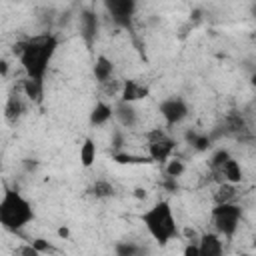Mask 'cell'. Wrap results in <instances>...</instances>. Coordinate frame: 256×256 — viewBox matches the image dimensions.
<instances>
[{"mask_svg": "<svg viewBox=\"0 0 256 256\" xmlns=\"http://www.w3.org/2000/svg\"><path fill=\"white\" fill-rule=\"evenodd\" d=\"M92 74H94V80L98 84H104V82L112 80V76H114V62L106 54H98L94 64H92Z\"/></svg>", "mask_w": 256, "mask_h": 256, "instance_id": "9a60e30c", "label": "cell"}, {"mask_svg": "<svg viewBox=\"0 0 256 256\" xmlns=\"http://www.w3.org/2000/svg\"><path fill=\"white\" fill-rule=\"evenodd\" d=\"M8 70H10V66H8V62L0 58V78H6V76H8Z\"/></svg>", "mask_w": 256, "mask_h": 256, "instance_id": "4dcf8cb0", "label": "cell"}, {"mask_svg": "<svg viewBox=\"0 0 256 256\" xmlns=\"http://www.w3.org/2000/svg\"><path fill=\"white\" fill-rule=\"evenodd\" d=\"M56 234L62 238V240H66V238H70V230L66 228V226H60L58 230H56Z\"/></svg>", "mask_w": 256, "mask_h": 256, "instance_id": "1f68e13d", "label": "cell"}, {"mask_svg": "<svg viewBox=\"0 0 256 256\" xmlns=\"http://www.w3.org/2000/svg\"><path fill=\"white\" fill-rule=\"evenodd\" d=\"M112 114L122 128H134L138 124V110L134 104L118 100L116 104H112Z\"/></svg>", "mask_w": 256, "mask_h": 256, "instance_id": "4fadbf2b", "label": "cell"}, {"mask_svg": "<svg viewBox=\"0 0 256 256\" xmlns=\"http://www.w3.org/2000/svg\"><path fill=\"white\" fill-rule=\"evenodd\" d=\"M184 172H186V164H184V160H180V158H170V160L164 164V176H168V178L178 180Z\"/></svg>", "mask_w": 256, "mask_h": 256, "instance_id": "603a6c76", "label": "cell"}, {"mask_svg": "<svg viewBox=\"0 0 256 256\" xmlns=\"http://www.w3.org/2000/svg\"><path fill=\"white\" fill-rule=\"evenodd\" d=\"M232 154L226 150V148H216L212 154H210V160H208V166H210V172H218L222 168V164L230 158Z\"/></svg>", "mask_w": 256, "mask_h": 256, "instance_id": "d4e9b609", "label": "cell"}, {"mask_svg": "<svg viewBox=\"0 0 256 256\" xmlns=\"http://www.w3.org/2000/svg\"><path fill=\"white\" fill-rule=\"evenodd\" d=\"M30 244H32L42 256H44V254H54V252H56L54 244L48 242V240H44V238H34V240H30Z\"/></svg>", "mask_w": 256, "mask_h": 256, "instance_id": "484cf974", "label": "cell"}, {"mask_svg": "<svg viewBox=\"0 0 256 256\" xmlns=\"http://www.w3.org/2000/svg\"><path fill=\"white\" fill-rule=\"evenodd\" d=\"M182 256H198V246H196V242H188V244L184 246V250H182Z\"/></svg>", "mask_w": 256, "mask_h": 256, "instance_id": "f1b7e54d", "label": "cell"}, {"mask_svg": "<svg viewBox=\"0 0 256 256\" xmlns=\"http://www.w3.org/2000/svg\"><path fill=\"white\" fill-rule=\"evenodd\" d=\"M134 196H136L138 200H144V198H146V190H144V188H136V190H134Z\"/></svg>", "mask_w": 256, "mask_h": 256, "instance_id": "d6a6232c", "label": "cell"}, {"mask_svg": "<svg viewBox=\"0 0 256 256\" xmlns=\"http://www.w3.org/2000/svg\"><path fill=\"white\" fill-rule=\"evenodd\" d=\"M22 94H24V98L28 102L40 104L44 100V82H36V80L24 78L22 80Z\"/></svg>", "mask_w": 256, "mask_h": 256, "instance_id": "ac0fdd59", "label": "cell"}, {"mask_svg": "<svg viewBox=\"0 0 256 256\" xmlns=\"http://www.w3.org/2000/svg\"><path fill=\"white\" fill-rule=\"evenodd\" d=\"M212 176H216L218 184H220V182H228V184L238 186V184L244 180V174H242L240 162H238L236 158H232V156L222 164V168H220L218 172H212Z\"/></svg>", "mask_w": 256, "mask_h": 256, "instance_id": "8fae6325", "label": "cell"}, {"mask_svg": "<svg viewBox=\"0 0 256 256\" xmlns=\"http://www.w3.org/2000/svg\"><path fill=\"white\" fill-rule=\"evenodd\" d=\"M26 98H24V94L20 92V90H12L10 94H8V98H6V104H4V120L10 124V126H14V124H18L20 120H22V116L26 114Z\"/></svg>", "mask_w": 256, "mask_h": 256, "instance_id": "ba28073f", "label": "cell"}, {"mask_svg": "<svg viewBox=\"0 0 256 256\" xmlns=\"http://www.w3.org/2000/svg\"><path fill=\"white\" fill-rule=\"evenodd\" d=\"M112 104L106 102V100H96V104L92 106L90 110V116H88V122L92 128H100L104 124H108L112 120Z\"/></svg>", "mask_w": 256, "mask_h": 256, "instance_id": "5bb4252c", "label": "cell"}, {"mask_svg": "<svg viewBox=\"0 0 256 256\" xmlns=\"http://www.w3.org/2000/svg\"><path fill=\"white\" fill-rule=\"evenodd\" d=\"M158 112L164 118L166 128H174V126L182 124L188 118L190 106H188V102L182 96H170V98H164L158 104Z\"/></svg>", "mask_w": 256, "mask_h": 256, "instance_id": "8992f818", "label": "cell"}, {"mask_svg": "<svg viewBox=\"0 0 256 256\" xmlns=\"http://www.w3.org/2000/svg\"><path fill=\"white\" fill-rule=\"evenodd\" d=\"M16 254H18V256H42V254H40V252L30 244V242H28V244H22V246L18 248V252H16Z\"/></svg>", "mask_w": 256, "mask_h": 256, "instance_id": "4316f807", "label": "cell"}, {"mask_svg": "<svg viewBox=\"0 0 256 256\" xmlns=\"http://www.w3.org/2000/svg\"><path fill=\"white\" fill-rule=\"evenodd\" d=\"M122 142H124L122 132L120 130H114V136H112V148H114V152H118L122 148Z\"/></svg>", "mask_w": 256, "mask_h": 256, "instance_id": "83f0119b", "label": "cell"}, {"mask_svg": "<svg viewBox=\"0 0 256 256\" xmlns=\"http://www.w3.org/2000/svg\"><path fill=\"white\" fill-rule=\"evenodd\" d=\"M96 154H98L96 142H94L92 138H86V140L80 144V152H78L80 164H82L84 168H90V166L96 162Z\"/></svg>", "mask_w": 256, "mask_h": 256, "instance_id": "ffe728a7", "label": "cell"}, {"mask_svg": "<svg viewBox=\"0 0 256 256\" xmlns=\"http://www.w3.org/2000/svg\"><path fill=\"white\" fill-rule=\"evenodd\" d=\"M242 206L238 202H226V204H214L210 212V222L214 226L212 232H216L220 238H232L242 222Z\"/></svg>", "mask_w": 256, "mask_h": 256, "instance_id": "277c9868", "label": "cell"}, {"mask_svg": "<svg viewBox=\"0 0 256 256\" xmlns=\"http://www.w3.org/2000/svg\"><path fill=\"white\" fill-rule=\"evenodd\" d=\"M140 222L144 224L146 232L158 246L170 244L180 234L178 220L174 216V208L168 200H158L150 208H146L140 214Z\"/></svg>", "mask_w": 256, "mask_h": 256, "instance_id": "7a4b0ae2", "label": "cell"}, {"mask_svg": "<svg viewBox=\"0 0 256 256\" xmlns=\"http://www.w3.org/2000/svg\"><path fill=\"white\" fill-rule=\"evenodd\" d=\"M196 246L198 256H224V240L216 232H202Z\"/></svg>", "mask_w": 256, "mask_h": 256, "instance_id": "30bf717a", "label": "cell"}, {"mask_svg": "<svg viewBox=\"0 0 256 256\" xmlns=\"http://www.w3.org/2000/svg\"><path fill=\"white\" fill-rule=\"evenodd\" d=\"M176 140L164 130V128H152L146 132V148H148V158L150 162L166 164L174 150H176Z\"/></svg>", "mask_w": 256, "mask_h": 256, "instance_id": "5b68a950", "label": "cell"}, {"mask_svg": "<svg viewBox=\"0 0 256 256\" xmlns=\"http://www.w3.org/2000/svg\"><path fill=\"white\" fill-rule=\"evenodd\" d=\"M236 196H238V188L234 184H228V182H220L212 194L214 198V204H226V202H236Z\"/></svg>", "mask_w": 256, "mask_h": 256, "instance_id": "d6986e66", "label": "cell"}, {"mask_svg": "<svg viewBox=\"0 0 256 256\" xmlns=\"http://www.w3.org/2000/svg\"><path fill=\"white\" fill-rule=\"evenodd\" d=\"M240 256H250V254H240Z\"/></svg>", "mask_w": 256, "mask_h": 256, "instance_id": "836d02e7", "label": "cell"}, {"mask_svg": "<svg viewBox=\"0 0 256 256\" xmlns=\"http://www.w3.org/2000/svg\"><path fill=\"white\" fill-rule=\"evenodd\" d=\"M86 194H88L90 198H96V200H108V198H114V196H116V188H114V184L108 182L106 178H98V180H94V182L88 186Z\"/></svg>", "mask_w": 256, "mask_h": 256, "instance_id": "e0dca14e", "label": "cell"}, {"mask_svg": "<svg viewBox=\"0 0 256 256\" xmlns=\"http://www.w3.org/2000/svg\"><path fill=\"white\" fill-rule=\"evenodd\" d=\"M224 134H230V136H240L242 132H246V122H244V118L240 116V114H236V112H232V114H228L226 118H224Z\"/></svg>", "mask_w": 256, "mask_h": 256, "instance_id": "44dd1931", "label": "cell"}, {"mask_svg": "<svg viewBox=\"0 0 256 256\" xmlns=\"http://www.w3.org/2000/svg\"><path fill=\"white\" fill-rule=\"evenodd\" d=\"M148 94H150V90H148L146 84H142L138 80H124L122 86H120V98L118 100L128 102V104H134L138 100L148 98Z\"/></svg>", "mask_w": 256, "mask_h": 256, "instance_id": "7c38bea8", "label": "cell"}, {"mask_svg": "<svg viewBox=\"0 0 256 256\" xmlns=\"http://www.w3.org/2000/svg\"><path fill=\"white\" fill-rule=\"evenodd\" d=\"M56 50H58V36L52 32H44V34L18 40L12 46V54L20 60L26 78L36 80V82L46 80V74L56 56Z\"/></svg>", "mask_w": 256, "mask_h": 256, "instance_id": "6da1fadb", "label": "cell"}, {"mask_svg": "<svg viewBox=\"0 0 256 256\" xmlns=\"http://www.w3.org/2000/svg\"><path fill=\"white\" fill-rule=\"evenodd\" d=\"M112 160L118 162V164H150V158L148 156H134V154H128V152H112Z\"/></svg>", "mask_w": 256, "mask_h": 256, "instance_id": "cb8c5ba5", "label": "cell"}, {"mask_svg": "<svg viewBox=\"0 0 256 256\" xmlns=\"http://www.w3.org/2000/svg\"><path fill=\"white\" fill-rule=\"evenodd\" d=\"M142 248L132 240H122L114 244V256H140Z\"/></svg>", "mask_w": 256, "mask_h": 256, "instance_id": "7402d4cb", "label": "cell"}, {"mask_svg": "<svg viewBox=\"0 0 256 256\" xmlns=\"http://www.w3.org/2000/svg\"><path fill=\"white\" fill-rule=\"evenodd\" d=\"M78 26H80V36H82L86 48H92L96 38H98V26H100L96 12L90 10V8L82 10L80 16H78Z\"/></svg>", "mask_w": 256, "mask_h": 256, "instance_id": "9c48e42d", "label": "cell"}, {"mask_svg": "<svg viewBox=\"0 0 256 256\" xmlns=\"http://www.w3.org/2000/svg\"><path fill=\"white\" fill-rule=\"evenodd\" d=\"M104 8L116 26L126 28V30L132 28V18H134L136 8H138V4L134 0H106Z\"/></svg>", "mask_w": 256, "mask_h": 256, "instance_id": "52a82bcc", "label": "cell"}, {"mask_svg": "<svg viewBox=\"0 0 256 256\" xmlns=\"http://www.w3.org/2000/svg\"><path fill=\"white\" fill-rule=\"evenodd\" d=\"M162 186H164L166 190H170V192H176V190H178V184H176V180H174V178H168V176H164V180H162Z\"/></svg>", "mask_w": 256, "mask_h": 256, "instance_id": "f546056e", "label": "cell"}, {"mask_svg": "<svg viewBox=\"0 0 256 256\" xmlns=\"http://www.w3.org/2000/svg\"><path fill=\"white\" fill-rule=\"evenodd\" d=\"M36 218L32 202L16 188L4 186L0 196V228L8 232H22Z\"/></svg>", "mask_w": 256, "mask_h": 256, "instance_id": "3957f363", "label": "cell"}, {"mask_svg": "<svg viewBox=\"0 0 256 256\" xmlns=\"http://www.w3.org/2000/svg\"><path fill=\"white\" fill-rule=\"evenodd\" d=\"M184 140H186V144L192 148V150H196V152H208L210 148H212V134H206V132H200V130H196V128H190V130H186L184 132Z\"/></svg>", "mask_w": 256, "mask_h": 256, "instance_id": "2e32d148", "label": "cell"}]
</instances>
